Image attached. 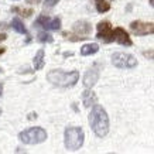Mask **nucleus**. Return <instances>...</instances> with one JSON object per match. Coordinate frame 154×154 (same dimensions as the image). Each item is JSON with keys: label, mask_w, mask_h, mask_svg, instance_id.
Returning <instances> with one entry per match:
<instances>
[{"label": "nucleus", "mask_w": 154, "mask_h": 154, "mask_svg": "<svg viewBox=\"0 0 154 154\" xmlns=\"http://www.w3.org/2000/svg\"><path fill=\"white\" fill-rule=\"evenodd\" d=\"M6 38H7V35H6V34H3V33H0V42H2V41H5Z\"/></svg>", "instance_id": "20"}, {"label": "nucleus", "mask_w": 154, "mask_h": 154, "mask_svg": "<svg viewBox=\"0 0 154 154\" xmlns=\"http://www.w3.org/2000/svg\"><path fill=\"white\" fill-rule=\"evenodd\" d=\"M19 139L24 144H40L47 140V131L42 127H30L20 133Z\"/></svg>", "instance_id": "4"}, {"label": "nucleus", "mask_w": 154, "mask_h": 154, "mask_svg": "<svg viewBox=\"0 0 154 154\" xmlns=\"http://www.w3.org/2000/svg\"><path fill=\"white\" fill-rule=\"evenodd\" d=\"M47 79L52 85H57V86L72 88L79 81V72L78 71L64 72V71H61V69H52L47 74Z\"/></svg>", "instance_id": "2"}, {"label": "nucleus", "mask_w": 154, "mask_h": 154, "mask_svg": "<svg viewBox=\"0 0 154 154\" xmlns=\"http://www.w3.org/2000/svg\"><path fill=\"white\" fill-rule=\"evenodd\" d=\"M64 141H65V147L71 151H76L84 146L85 141V133L82 127L78 126H71L65 129V134H64Z\"/></svg>", "instance_id": "3"}, {"label": "nucleus", "mask_w": 154, "mask_h": 154, "mask_svg": "<svg viewBox=\"0 0 154 154\" xmlns=\"http://www.w3.org/2000/svg\"><path fill=\"white\" fill-rule=\"evenodd\" d=\"M2 94H3V84L0 82V96H2Z\"/></svg>", "instance_id": "21"}, {"label": "nucleus", "mask_w": 154, "mask_h": 154, "mask_svg": "<svg viewBox=\"0 0 154 154\" xmlns=\"http://www.w3.org/2000/svg\"><path fill=\"white\" fill-rule=\"evenodd\" d=\"M35 27H42L44 30H60L61 28V19L60 17H47V16H38V19L34 23Z\"/></svg>", "instance_id": "7"}, {"label": "nucleus", "mask_w": 154, "mask_h": 154, "mask_svg": "<svg viewBox=\"0 0 154 154\" xmlns=\"http://www.w3.org/2000/svg\"><path fill=\"white\" fill-rule=\"evenodd\" d=\"M89 125L98 137H105L109 133V116L100 105L95 103L92 106V112L89 113Z\"/></svg>", "instance_id": "1"}, {"label": "nucleus", "mask_w": 154, "mask_h": 154, "mask_svg": "<svg viewBox=\"0 0 154 154\" xmlns=\"http://www.w3.org/2000/svg\"><path fill=\"white\" fill-rule=\"evenodd\" d=\"M5 51H6V48H3V47L0 48V55H2V54H3V52H5Z\"/></svg>", "instance_id": "22"}, {"label": "nucleus", "mask_w": 154, "mask_h": 154, "mask_svg": "<svg viewBox=\"0 0 154 154\" xmlns=\"http://www.w3.org/2000/svg\"><path fill=\"white\" fill-rule=\"evenodd\" d=\"M11 11L20 13L21 16H24V17H30V16L33 14V10L31 9H20V7H14V9H11Z\"/></svg>", "instance_id": "18"}, {"label": "nucleus", "mask_w": 154, "mask_h": 154, "mask_svg": "<svg viewBox=\"0 0 154 154\" xmlns=\"http://www.w3.org/2000/svg\"><path fill=\"white\" fill-rule=\"evenodd\" d=\"M44 57H45L44 50H38V52L35 54V57H34V69L35 71H40L44 68V64H45Z\"/></svg>", "instance_id": "14"}, {"label": "nucleus", "mask_w": 154, "mask_h": 154, "mask_svg": "<svg viewBox=\"0 0 154 154\" xmlns=\"http://www.w3.org/2000/svg\"><path fill=\"white\" fill-rule=\"evenodd\" d=\"M58 2H60V0H45V6H48V7H54Z\"/></svg>", "instance_id": "19"}, {"label": "nucleus", "mask_w": 154, "mask_h": 154, "mask_svg": "<svg viewBox=\"0 0 154 154\" xmlns=\"http://www.w3.org/2000/svg\"><path fill=\"white\" fill-rule=\"evenodd\" d=\"M112 64L122 69H130L137 65V60L131 54L126 52H115L112 55Z\"/></svg>", "instance_id": "6"}, {"label": "nucleus", "mask_w": 154, "mask_h": 154, "mask_svg": "<svg viewBox=\"0 0 154 154\" xmlns=\"http://www.w3.org/2000/svg\"><path fill=\"white\" fill-rule=\"evenodd\" d=\"M130 30L136 35H149V34L154 33V24L137 20V21H133L130 24Z\"/></svg>", "instance_id": "10"}, {"label": "nucleus", "mask_w": 154, "mask_h": 154, "mask_svg": "<svg viewBox=\"0 0 154 154\" xmlns=\"http://www.w3.org/2000/svg\"><path fill=\"white\" fill-rule=\"evenodd\" d=\"M11 27H13V30H16L19 34H24V35H27V37H30V34H28L27 28H26V26L23 24V21L20 19H13V21H11Z\"/></svg>", "instance_id": "15"}, {"label": "nucleus", "mask_w": 154, "mask_h": 154, "mask_svg": "<svg viewBox=\"0 0 154 154\" xmlns=\"http://www.w3.org/2000/svg\"><path fill=\"white\" fill-rule=\"evenodd\" d=\"M112 24L109 23V21H100V23L96 26V38L100 40V41L109 42L113 41V37H112Z\"/></svg>", "instance_id": "8"}, {"label": "nucleus", "mask_w": 154, "mask_h": 154, "mask_svg": "<svg viewBox=\"0 0 154 154\" xmlns=\"http://www.w3.org/2000/svg\"><path fill=\"white\" fill-rule=\"evenodd\" d=\"M91 33H92V26H91L88 21L81 20V21L74 23V26H72V33L68 35V40H71V41L86 40V38H89Z\"/></svg>", "instance_id": "5"}, {"label": "nucleus", "mask_w": 154, "mask_h": 154, "mask_svg": "<svg viewBox=\"0 0 154 154\" xmlns=\"http://www.w3.org/2000/svg\"><path fill=\"white\" fill-rule=\"evenodd\" d=\"M0 115H2V107H0Z\"/></svg>", "instance_id": "24"}, {"label": "nucleus", "mask_w": 154, "mask_h": 154, "mask_svg": "<svg viewBox=\"0 0 154 154\" xmlns=\"http://www.w3.org/2000/svg\"><path fill=\"white\" fill-rule=\"evenodd\" d=\"M150 6H153V0H150Z\"/></svg>", "instance_id": "23"}, {"label": "nucleus", "mask_w": 154, "mask_h": 154, "mask_svg": "<svg viewBox=\"0 0 154 154\" xmlns=\"http://www.w3.org/2000/svg\"><path fill=\"white\" fill-rule=\"evenodd\" d=\"M95 2V7L99 13H106L110 10V5L107 3L106 0H94Z\"/></svg>", "instance_id": "16"}, {"label": "nucleus", "mask_w": 154, "mask_h": 154, "mask_svg": "<svg viewBox=\"0 0 154 154\" xmlns=\"http://www.w3.org/2000/svg\"><path fill=\"white\" fill-rule=\"evenodd\" d=\"M100 68H102L100 64H95V65H92L88 71H86V74H85V76H84L85 88L91 89L96 82H98L99 76H100Z\"/></svg>", "instance_id": "9"}, {"label": "nucleus", "mask_w": 154, "mask_h": 154, "mask_svg": "<svg viewBox=\"0 0 154 154\" xmlns=\"http://www.w3.org/2000/svg\"><path fill=\"white\" fill-rule=\"evenodd\" d=\"M112 37H113V41H116L117 44L125 45V47H130L131 44H133L130 35L127 34V31L125 30V28H122V27H116L115 30H113Z\"/></svg>", "instance_id": "11"}, {"label": "nucleus", "mask_w": 154, "mask_h": 154, "mask_svg": "<svg viewBox=\"0 0 154 154\" xmlns=\"http://www.w3.org/2000/svg\"><path fill=\"white\" fill-rule=\"evenodd\" d=\"M38 41H41V42H52L54 41V38H52L51 34L45 33V31H41V33H38Z\"/></svg>", "instance_id": "17"}, {"label": "nucleus", "mask_w": 154, "mask_h": 154, "mask_svg": "<svg viewBox=\"0 0 154 154\" xmlns=\"http://www.w3.org/2000/svg\"><path fill=\"white\" fill-rule=\"evenodd\" d=\"M99 51V45L96 42H91V44H85L81 47V55L84 57H89V55H94Z\"/></svg>", "instance_id": "13"}, {"label": "nucleus", "mask_w": 154, "mask_h": 154, "mask_svg": "<svg viewBox=\"0 0 154 154\" xmlns=\"http://www.w3.org/2000/svg\"><path fill=\"white\" fill-rule=\"evenodd\" d=\"M82 102H84L85 107H91V106H94L95 103L98 102V98H96V95H95L94 91L86 89L84 94H82Z\"/></svg>", "instance_id": "12"}]
</instances>
